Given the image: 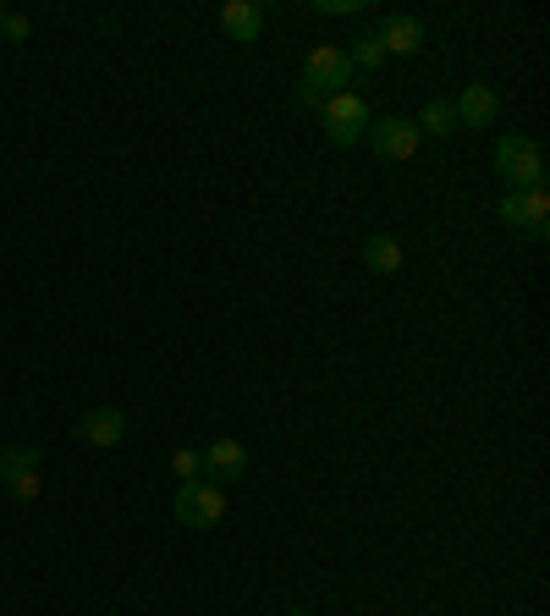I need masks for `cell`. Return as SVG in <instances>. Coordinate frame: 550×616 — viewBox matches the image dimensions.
Masks as SVG:
<instances>
[{
	"label": "cell",
	"instance_id": "9c48e42d",
	"mask_svg": "<svg viewBox=\"0 0 550 616\" xmlns=\"http://www.w3.org/2000/svg\"><path fill=\"white\" fill-rule=\"evenodd\" d=\"M451 105H457V127H473V133H484V127L501 116V100H495V89H484V83L462 89V100H451Z\"/></svg>",
	"mask_w": 550,
	"mask_h": 616
},
{
	"label": "cell",
	"instance_id": "44dd1931",
	"mask_svg": "<svg viewBox=\"0 0 550 616\" xmlns=\"http://www.w3.org/2000/svg\"><path fill=\"white\" fill-rule=\"evenodd\" d=\"M0 18H7V7H0Z\"/></svg>",
	"mask_w": 550,
	"mask_h": 616
},
{
	"label": "cell",
	"instance_id": "d6986e66",
	"mask_svg": "<svg viewBox=\"0 0 550 616\" xmlns=\"http://www.w3.org/2000/svg\"><path fill=\"white\" fill-rule=\"evenodd\" d=\"M314 12H325V18H347V12H358V0H314Z\"/></svg>",
	"mask_w": 550,
	"mask_h": 616
},
{
	"label": "cell",
	"instance_id": "7c38bea8",
	"mask_svg": "<svg viewBox=\"0 0 550 616\" xmlns=\"http://www.w3.org/2000/svg\"><path fill=\"white\" fill-rule=\"evenodd\" d=\"M40 446H0V484H18L29 473H40Z\"/></svg>",
	"mask_w": 550,
	"mask_h": 616
},
{
	"label": "cell",
	"instance_id": "8992f818",
	"mask_svg": "<svg viewBox=\"0 0 550 616\" xmlns=\"http://www.w3.org/2000/svg\"><path fill=\"white\" fill-rule=\"evenodd\" d=\"M418 144H424V133H418V122H407V116L369 122V149H374L380 160H413Z\"/></svg>",
	"mask_w": 550,
	"mask_h": 616
},
{
	"label": "cell",
	"instance_id": "6da1fadb",
	"mask_svg": "<svg viewBox=\"0 0 550 616\" xmlns=\"http://www.w3.org/2000/svg\"><path fill=\"white\" fill-rule=\"evenodd\" d=\"M495 171L506 177L512 193L545 188V149H539L534 138H523V133H506V138L495 144Z\"/></svg>",
	"mask_w": 550,
	"mask_h": 616
},
{
	"label": "cell",
	"instance_id": "5b68a950",
	"mask_svg": "<svg viewBox=\"0 0 550 616\" xmlns=\"http://www.w3.org/2000/svg\"><path fill=\"white\" fill-rule=\"evenodd\" d=\"M501 221L523 237H545L550 226V193L545 188H523V193H506L501 199Z\"/></svg>",
	"mask_w": 550,
	"mask_h": 616
},
{
	"label": "cell",
	"instance_id": "e0dca14e",
	"mask_svg": "<svg viewBox=\"0 0 550 616\" xmlns=\"http://www.w3.org/2000/svg\"><path fill=\"white\" fill-rule=\"evenodd\" d=\"M0 34H7L12 45H23V40L34 34V23H29V18H18V12H7V18H0Z\"/></svg>",
	"mask_w": 550,
	"mask_h": 616
},
{
	"label": "cell",
	"instance_id": "ffe728a7",
	"mask_svg": "<svg viewBox=\"0 0 550 616\" xmlns=\"http://www.w3.org/2000/svg\"><path fill=\"white\" fill-rule=\"evenodd\" d=\"M287 616H308V611H303V605H292V611H287Z\"/></svg>",
	"mask_w": 550,
	"mask_h": 616
},
{
	"label": "cell",
	"instance_id": "52a82bcc",
	"mask_svg": "<svg viewBox=\"0 0 550 616\" xmlns=\"http://www.w3.org/2000/svg\"><path fill=\"white\" fill-rule=\"evenodd\" d=\"M248 473V451H243V440H232V435H221V440H210L204 446V479L210 484H237Z\"/></svg>",
	"mask_w": 550,
	"mask_h": 616
},
{
	"label": "cell",
	"instance_id": "ac0fdd59",
	"mask_svg": "<svg viewBox=\"0 0 550 616\" xmlns=\"http://www.w3.org/2000/svg\"><path fill=\"white\" fill-rule=\"evenodd\" d=\"M7 495H12V501H34V495H40V473H29V479L7 484Z\"/></svg>",
	"mask_w": 550,
	"mask_h": 616
},
{
	"label": "cell",
	"instance_id": "4fadbf2b",
	"mask_svg": "<svg viewBox=\"0 0 550 616\" xmlns=\"http://www.w3.org/2000/svg\"><path fill=\"white\" fill-rule=\"evenodd\" d=\"M363 265H369L374 276H396V270H402V243L385 237V232H374V237L363 243Z\"/></svg>",
	"mask_w": 550,
	"mask_h": 616
},
{
	"label": "cell",
	"instance_id": "30bf717a",
	"mask_svg": "<svg viewBox=\"0 0 550 616\" xmlns=\"http://www.w3.org/2000/svg\"><path fill=\"white\" fill-rule=\"evenodd\" d=\"M122 435H127L122 407H94V413L78 418V440H89V446H122Z\"/></svg>",
	"mask_w": 550,
	"mask_h": 616
},
{
	"label": "cell",
	"instance_id": "277c9868",
	"mask_svg": "<svg viewBox=\"0 0 550 616\" xmlns=\"http://www.w3.org/2000/svg\"><path fill=\"white\" fill-rule=\"evenodd\" d=\"M347 78H352V61H347V51L341 45H314L308 51V61H303V83L314 89V94H347Z\"/></svg>",
	"mask_w": 550,
	"mask_h": 616
},
{
	"label": "cell",
	"instance_id": "9a60e30c",
	"mask_svg": "<svg viewBox=\"0 0 550 616\" xmlns=\"http://www.w3.org/2000/svg\"><path fill=\"white\" fill-rule=\"evenodd\" d=\"M347 61H352V72H374L380 61H385V45H380V34L369 29V34H358L352 45H347Z\"/></svg>",
	"mask_w": 550,
	"mask_h": 616
},
{
	"label": "cell",
	"instance_id": "7a4b0ae2",
	"mask_svg": "<svg viewBox=\"0 0 550 616\" xmlns=\"http://www.w3.org/2000/svg\"><path fill=\"white\" fill-rule=\"evenodd\" d=\"M171 512H177V523H182V528H215V523L226 517V490H221V484H210V479H193V484H182V490H177Z\"/></svg>",
	"mask_w": 550,
	"mask_h": 616
},
{
	"label": "cell",
	"instance_id": "8fae6325",
	"mask_svg": "<svg viewBox=\"0 0 550 616\" xmlns=\"http://www.w3.org/2000/svg\"><path fill=\"white\" fill-rule=\"evenodd\" d=\"M221 29L237 45H254L265 34V7H254V0H226V7H221Z\"/></svg>",
	"mask_w": 550,
	"mask_h": 616
},
{
	"label": "cell",
	"instance_id": "5bb4252c",
	"mask_svg": "<svg viewBox=\"0 0 550 616\" xmlns=\"http://www.w3.org/2000/svg\"><path fill=\"white\" fill-rule=\"evenodd\" d=\"M418 133H429V138H457V133H462V127H457V105H451V100H429L424 116H418Z\"/></svg>",
	"mask_w": 550,
	"mask_h": 616
},
{
	"label": "cell",
	"instance_id": "2e32d148",
	"mask_svg": "<svg viewBox=\"0 0 550 616\" xmlns=\"http://www.w3.org/2000/svg\"><path fill=\"white\" fill-rule=\"evenodd\" d=\"M171 473H177L182 484L204 479V451H193V446H188V451H177V457H171Z\"/></svg>",
	"mask_w": 550,
	"mask_h": 616
},
{
	"label": "cell",
	"instance_id": "3957f363",
	"mask_svg": "<svg viewBox=\"0 0 550 616\" xmlns=\"http://www.w3.org/2000/svg\"><path fill=\"white\" fill-rule=\"evenodd\" d=\"M319 116H325V133H330V144H363L369 138V105L358 100V94H330L325 105H319Z\"/></svg>",
	"mask_w": 550,
	"mask_h": 616
},
{
	"label": "cell",
	"instance_id": "ba28073f",
	"mask_svg": "<svg viewBox=\"0 0 550 616\" xmlns=\"http://www.w3.org/2000/svg\"><path fill=\"white\" fill-rule=\"evenodd\" d=\"M374 34H380V45H385L391 56H413V51L424 45V18H413V12H391Z\"/></svg>",
	"mask_w": 550,
	"mask_h": 616
}]
</instances>
